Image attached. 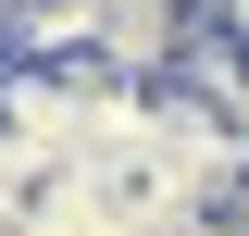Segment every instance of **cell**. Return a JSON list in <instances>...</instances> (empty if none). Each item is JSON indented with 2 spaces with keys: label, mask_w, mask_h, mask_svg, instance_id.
<instances>
[{
  "label": "cell",
  "mask_w": 249,
  "mask_h": 236,
  "mask_svg": "<svg viewBox=\"0 0 249 236\" xmlns=\"http://www.w3.org/2000/svg\"><path fill=\"white\" fill-rule=\"evenodd\" d=\"M224 25H237V37H249V0H224Z\"/></svg>",
  "instance_id": "cell-1"
}]
</instances>
